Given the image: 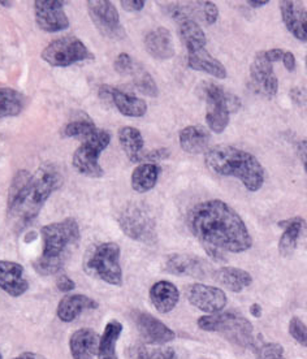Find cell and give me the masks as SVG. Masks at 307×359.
Returning <instances> with one entry per match:
<instances>
[{"instance_id": "obj_1", "label": "cell", "mask_w": 307, "mask_h": 359, "mask_svg": "<svg viewBox=\"0 0 307 359\" xmlns=\"http://www.w3.org/2000/svg\"><path fill=\"white\" fill-rule=\"evenodd\" d=\"M188 226L206 250L223 252H247L253 237L243 217L220 199H210L190 208Z\"/></svg>"}, {"instance_id": "obj_2", "label": "cell", "mask_w": 307, "mask_h": 359, "mask_svg": "<svg viewBox=\"0 0 307 359\" xmlns=\"http://www.w3.org/2000/svg\"><path fill=\"white\" fill-rule=\"evenodd\" d=\"M62 184L63 176L54 164H42L34 173L27 170L16 172L7 198V216L12 224L21 229L32 223Z\"/></svg>"}, {"instance_id": "obj_3", "label": "cell", "mask_w": 307, "mask_h": 359, "mask_svg": "<svg viewBox=\"0 0 307 359\" xmlns=\"http://www.w3.org/2000/svg\"><path fill=\"white\" fill-rule=\"evenodd\" d=\"M205 164L215 175L240 180L252 193L259 191L266 179V171L257 156L235 146L208 149L205 154Z\"/></svg>"}, {"instance_id": "obj_4", "label": "cell", "mask_w": 307, "mask_h": 359, "mask_svg": "<svg viewBox=\"0 0 307 359\" xmlns=\"http://www.w3.org/2000/svg\"><path fill=\"white\" fill-rule=\"evenodd\" d=\"M199 330L206 332L221 333L228 341L241 348H255L253 324L243 315L232 311L203 315L197 320Z\"/></svg>"}, {"instance_id": "obj_5", "label": "cell", "mask_w": 307, "mask_h": 359, "mask_svg": "<svg viewBox=\"0 0 307 359\" xmlns=\"http://www.w3.org/2000/svg\"><path fill=\"white\" fill-rule=\"evenodd\" d=\"M120 254L118 243H100L85 255L83 271L91 278H100L114 287H121L123 269L120 264Z\"/></svg>"}, {"instance_id": "obj_6", "label": "cell", "mask_w": 307, "mask_h": 359, "mask_svg": "<svg viewBox=\"0 0 307 359\" xmlns=\"http://www.w3.org/2000/svg\"><path fill=\"white\" fill-rule=\"evenodd\" d=\"M206 100V123L211 132L220 135L226 129L231 114L241 108V99L226 93L217 83H207L203 89Z\"/></svg>"}, {"instance_id": "obj_7", "label": "cell", "mask_w": 307, "mask_h": 359, "mask_svg": "<svg viewBox=\"0 0 307 359\" xmlns=\"http://www.w3.org/2000/svg\"><path fill=\"white\" fill-rule=\"evenodd\" d=\"M109 142L111 135L109 132L104 129H97L73 153V168L86 177H103L104 170L100 164V156L109 147Z\"/></svg>"}, {"instance_id": "obj_8", "label": "cell", "mask_w": 307, "mask_h": 359, "mask_svg": "<svg viewBox=\"0 0 307 359\" xmlns=\"http://www.w3.org/2000/svg\"><path fill=\"white\" fill-rule=\"evenodd\" d=\"M43 240V258L63 259L68 246H74L80 241V226L73 217H67L63 222L47 224L41 229Z\"/></svg>"}, {"instance_id": "obj_9", "label": "cell", "mask_w": 307, "mask_h": 359, "mask_svg": "<svg viewBox=\"0 0 307 359\" xmlns=\"http://www.w3.org/2000/svg\"><path fill=\"white\" fill-rule=\"evenodd\" d=\"M42 60L50 64L51 67H69L72 64L79 63L82 60L91 59L89 48L82 43L77 36H63L53 41L46 46L41 54Z\"/></svg>"}, {"instance_id": "obj_10", "label": "cell", "mask_w": 307, "mask_h": 359, "mask_svg": "<svg viewBox=\"0 0 307 359\" xmlns=\"http://www.w3.org/2000/svg\"><path fill=\"white\" fill-rule=\"evenodd\" d=\"M118 225L124 234L129 238L144 243H155L156 225L153 217L146 212L144 208L136 206H128L121 211L118 217Z\"/></svg>"}, {"instance_id": "obj_11", "label": "cell", "mask_w": 307, "mask_h": 359, "mask_svg": "<svg viewBox=\"0 0 307 359\" xmlns=\"http://www.w3.org/2000/svg\"><path fill=\"white\" fill-rule=\"evenodd\" d=\"M88 11L91 21L100 30V34L111 39H123L125 30L121 25L120 15L116 7L109 0H89Z\"/></svg>"}, {"instance_id": "obj_12", "label": "cell", "mask_w": 307, "mask_h": 359, "mask_svg": "<svg viewBox=\"0 0 307 359\" xmlns=\"http://www.w3.org/2000/svg\"><path fill=\"white\" fill-rule=\"evenodd\" d=\"M250 80L254 91L264 98H275L279 93V80L273 72V63L270 62L264 51H259L254 56L250 65Z\"/></svg>"}, {"instance_id": "obj_13", "label": "cell", "mask_w": 307, "mask_h": 359, "mask_svg": "<svg viewBox=\"0 0 307 359\" xmlns=\"http://www.w3.org/2000/svg\"><path fill=\"white\" fill-rule=\"evenodd\" d=\"M186 297L190 305L207 315L221 313L228 304V298L223 289L199 283L188 287Z\"/></svg>"}, {"instance_id": "obj_14", "label": "cell", "mask_w": 307, "mask_h": 359, "mask_svg": "<svg viewBox=\"0 0 307 359\" xmlns=\"http://www.w3.org/2000/svg\"><path fill=\"white\" fill-rule=\"evenodd\" d=\"M34 16L38 27L47 33H57L69 27V20L64 12V3L59 0H36Z\"/></svg>"}, {"instance_id": "obj_15", "label": "cell", "mask_w": 307, "mask_h": 359, "mask_svg": "<svg viewBox=\"0 0 307 359\" xmlns=\"http://www.w3.org/2000/svg\"><path fill=\"white\" fill-rule=\"evenodd\" d=\"M164 269L175 276L205 278L210 273L214 275L207 261L191 254H172L167 258Z\"/></svg>"}, {"instance_id": "obj_16", "label": "cell", "mask_w": 307, "mask_h": 359, "mask_svg": "<svg viewBox=\"0 0 307 359\" xmlns=\"http://www.w3.org/2000/svg\"><path fill=\"white\" fill-rule=\"evenodd\" d=\"M133 318L142 340L149 345H164L176 339V333L151 314L137 311Z\"/></svg>"}, {"instance_id": "obj_17", "label": "cell", "mask_w": 307, "mask_h": 359, "mask_svg": "<svg viewBox=\"0 0 307 359\" xmlns=\"http://www.w3.org/2000/svg\"><path fill=\"white\" fill-rule=\"evenodd\" d=\"M100 97L104 100H111L115 107L118 108V112L124 116L142 117L147 112V104L144 99L127 94L112 86H100Z\"/></svg>"}, {"instance_id": "obj_18", "label": "cell", "mask_w": 307, "mask_h": 359, "mask_svg": "<svg viewBox=\"0 0 307 359\" xmlns=\"http://www.w3.org/2000/svg\"><path fill=\"white\" fill-rule=\"evenodd\" d=\"M281 18L292 36L301 42H307V9L302 1H280Z\"/></svg>"}, {"instance_id": "obj_19", "label": "cell", "mask_w": 307, "mask_h": 359, "mask_svg": "<svg viewBox=\"0 0 307 359\" xmlns=\"http://www.w3.org/2000/svg\"><path fill=\"white\" fill-rule=\"evenodd\" d=\"M0 289L13 298L27 293L29 283L24 276V267L21 264L16 262L0 261Z\"/></svg>"}, {"instance_id": "obj_20", "label": "cell", "mask_w": 307, "mask_h": 359, "mask_svg": "<svg viewBox=\"0 0 307 359\" xmlns=\"http://www.w3.org/2000/svg\"><path fill=\"white\" fill-rule=\"evenodd\" d=\"M100 337L91 328H81L72 333L69 351L73 359H93L98 355Z\"/></svg>"}, {"instance_id": "obj_21", "label": "cell", "mask_w": 307, "mask_h": 359, "mask_svg": "<svg viewBox=\"0 0 307 359\" xmlns=\"http://www.w3.org/2000/svg\"><path fill=\"white\" fill-rule=\"evenodd\" d=\"M98 306V302L89 296L68 294L60 299L56 309V315L63 323H72L83 311L95 310Z\"/></svg>"}, {"instance_id": "obj_22", "label": "cell", "mask_w": 307, "mask_h": 359, "mask_svg": "<svg viewBox=\"0 0 307 359\" xmlns=\"http://www.w3.org/2000/svg\"><path fill=\"white\" fill-rule=\"evenodd\" d=\"M278 225L284 229L279 241V254L282 258H290L297 249L299 236L307 229L306 220L301 216H294L281 220Z\"/></svg>"}, {"instance_id": "obj_23", "label": "cell", "mask_w": 307, "mask_h": 359, "mask_svg": "<svg viewBox=\"0 0 307 359\" xmlns=\"http://www.w3.org/2000/svg\"><path fill=\"white\" fill-rule=\"evenodd\" d=\"M147 54L156 60H168L175 56V45L171 32L165 27H156L145 36Z\"/></svg>"}, {"instance_id": "obj_24", "label": "cell", "mask_w": 307, "mask_h": 359, "mask_svg": "<svg viewBox=\"0 0 307 359\" xmlns=\"http://www.w3.org/2000/svg\"><path fill=\"white\" fill-rule=\"evenodd\" d=\"M150 299L154 307L161 314H168L180 301V292L177 287L167 280H162L155 283L153 287H150Z\"/></svg>"}, {"instance_id": "obj_25", "label": "cell", "mask_w": 307, "mask_h": 359, "mask_svg": "<svg viewBox=\"0 0 307 359\" xmlns=\"http://www.w3.org/2000/svg\"><path fill=\"white\" fill-rule=\"evenodd\" d=\"M181 149L191 155L207 153L211 135L205 126H190L184 128L179 135Z\"/></svg>"}, {"instance_id": "obj_26", "label": "cell", "mask_w": 307, "mask_h": 359, "mask_svg": "<svg viewBox=\"0 0 307 359\" xmlns=\"http://www.w3.org/2000/svg\"><path fill=\"white\" fill-rule=\"evenodd\" d=\"M188 65L194 71L207 73L219 80H224L228 76L226 67L210 54L206 47L188 51Z\"/></svg>"}, {"instance_id": "obj_27", "label": "cell", "mask_w": 307, "mask_h": 359, "mask_svg": "<svg viewBox=\"0 0 307 359\" xmlns=\"http://www.w3.org/2000/svg\"><path fill=\"white\" fill-rule=\"evenodd\" d=\"M212 278L232 293H241L253 284V276L247 271L237 267H221L214 271Z\"/></svg>"}, {"instance_id": "obj_28", "label": "cell", "mask_w": 307, "mask_h": 359, "mask_svg": "<svg viewBox=\"0 0 307 359\" xmlns=\"http://www.w3.org/2000/svg\"><path fill=\"white\" fill-rule=\"evenodd\" d=\"M161 167L154 163H142L137 165L135 171L132 173L130 184L132 188L137 193H147L151 189L155 188L159 175H161Z\"/></svg>"}, {"instance_id": "obj_29", "label": "cell", "mask_w": 307, "mask_h": 359, "mask_svg": "<svg viewBox=\"0 0 307 359\" xmlns=\"http://www.w3.org/2000/svg\"><path fill=\"white\" fill-rule=\"evenodd\" d=\"M118 142L130 162L136 163L138 156L144 153V137L133 126H121L118 132Z\"/></svg>"}, {"instance_id": "obj_30", "label": "cell", "mask_w": 307, "mask_h": 359, "mask_svg": "<svg viewBox=\"0 0 307 359\" xmlns=\"http://www.w3.org/2000/svg\"><path fill=\"white\" fill-rule=\"evenodd\" d=\"M123 332V324L116 319L109 320L106 324L103 334L100 336L98 359H118L116 344Z\"/></svg>"}, {"instance_id": "obj_31", "label": "cell", "mask_w": 307, "mask_h": 359, "mask_svg": "<svg viewBox=\"0 0 307 359\" xmlns=\"http://www.w3.org/2000/svg\"><path fill=\"white\" fill-rule=\"evenodd\" d=\"M179 33H180L181 41L188 51L206 47L207 43L206 34L196 20L188 18L179 22Z\"/></svg>"}, {"instance_id": "obj_32", "label": "cell", "mask_w": 307, "mask_h": 359, "mask_svg": "<svg viewBox=\"0 0 307 359\" xmlns=\"http://www.w3.org/2000/svg\"><path fill=\"white\" fill-rule=\"evenodd\" d=\"M25 106V97L11 88H0V118L18 116Z\"/></svg>"}, {"instance_id": "obj_33", "label": "cell", "mask_w": 307, "mask_h": 359, "mask_svg": "<svg viewBox=\"0 0 307 359\" xmlns=\"http://www.w3.org/2000/svg\"><path fill=\"white\" fill-rule=\"evenodd\" d=\"M98 128L94 124L90 117L83 116L69 121L64 126L62 130V135L64 138H79V140H86L89 138Z\"/></svg>"}, {"instance_id": "obj_34", "label": "cell", "mask_w": 307, "mask_h": 359, "mask_svg": "<svg viewBox=\"0 0 307 359\" xmlns=\"http://www.w3.org/2000/svg\"><path fill=\"white\" fill-rule=\"evenodd\" d=\"M129 76L132 77L135 86L142 94H145L147 97H151V98L158 97L159 89H158L156 83L154 81L153 76L147 72L141 64H135V68H133V71H132Z\"/></svg>"}, {"instance_id": "obj_35", "label": "cell", "mask_w": 307, "mask_h": 359, "mask_svg": "<svg viewBox=\"0 0 307 359\" xmlns=\"http://www.w3.org/2000/svg\"><path fill=\"white\" fill-rule=\"evenodd\" d=\"M190 8L193 20L198 18L206 25H214L219 18V9L212 1H190Z\"/></svg>"}, {"instance_id": "obj_36", "label": "cell", "mask_w": 307, "mask_h": 359, "mask_svg": "<svg viewBox=\"0 0 307 359\" xmlns=\"http://www.w3.org/2000/svg\"><path fill=\"white\" fill-rule=\"evenodd\" d=\"M133 359H179L173 348H158L149 351L145 345H138L132 351Z\"/></svg>"}, {"instance_id": "obj_37", "label": "cell", "mask_w": 307, "mask_h": 359, "mask_svg": "<svg viewBox=\"0 0 307 359\" xmlns=\"http://www.w3.org/2000/svg\"><path fill=\"white\" fill-rule=\"evenodd\" d=\"M63 259H48L39 257L36 261L33 262V267L41 276H51L56 275L63 269Z\"/></svg>"}, {"instance_id": "obj_38", "label": "cell", "mask_w": 307, "mask_h": 359, "mask_svg": "<svg viewBox=\"0 0 307 359\" xmlns=\"http://www.w3.org/2000/svg\"><path fill=\"white\" fill-rule=\"evenodd\" d=\"M289 333L290 336L299 342V345H302L303 348L307 349V325L303 323L299 318L294 316L292 318L289 322Z\"/></svg>"}, {"instance_id": "obj_39", "label": "cell", "mask_w": 307, "mask_h": 359, "mask_svg": "<svg viewBox=\"0 0 307 359\" xmlns=\"http://www.w3.org/2000/svg\"><path fill=\"white\" fill-rule=\"evenodd\" d=\"M257 359H285L284 348L278 342H268L258 348Z\"/></svg>"}, {"instance_id": "obj_40", "label": "cell", "mask_w": 307, "mask_h": 359, "mask_svg": "<svg viewBox=\"0 0 307 359\" xmlns=\"http://www.w3.org/2000/svg\"><path fill=\"white\" fill-rule=\"evenodd\" d=\"M135 64L136 63L130 55L121 53L118 55V57L114 62V69L121 76H129L135 68Z\"/></svg>"}, {"instance_id": "obj_41", "label": "cell", "mask_w": 307, "mask_h": 359, "mask_svg": "<svg viewBox=\"0 0 307 359\" xmlns=\"http://www.w3.org/2000/svg\"><path fill=\"white\" fill-rule=\"evenodd\" d=\"M170 150L168 149H156V150H151V151H147V153H142L136 163H154L156 164L158 162H162L164 159H167L170 156Z\"/></svg>"}, {"instance_id": "obj_42", "label": "cell", "mask_w": 307, "mask_h": 359, "mask_svg": "<svg viewBox=\"0 0 307 359\" xmlns=\"http://www.w3.org/2000/svg\"><path fill=\"white\" fill-rule=\"evenodd\" d=\"M56 287L62 292V293H68L72 292L76 287V283L73 281L72 278H69L68 275L62 273L56 278Z\"/></svg>"}, {"instance_id": "obj_43", "label": "cell", "mask_w": 307, "mask_h": 359, "mask_svg": "<svg viewBox=\"0 0 307 359\" xmlns=\"http://www.w3.org/2000/svg\"><path fill=\"white\" fill-rule=\"evenodd\" d=\"M120 4L127 12H139L145 8L146 3L144 0H121Z\"/></svg>"}, {"instance_id": "obj_44", "label": "cell", "mask_w": 307, "mask_h": 359, "mask_svg": "<svg viewBox=\"0 0 307 359\" xmlns=\"http://www.w3.org/2000/svg\"><path fill=\"white\" fill-rule=\"evenodd\" d=\"M290 98L297 104H303L307 102V91L303 88H293L290 90Z\"/></svg>"}, {"instance_id": "obj_45", "label": "cell", "mask_w": 307, "mask_h": 359, "mask_svg": "<svg viewBox=\"0 0 307 359\" xmlns=\"http://www.w3.org/2000/svg\"><path fill=\"white\" fill-rule=\"evenodd\" d=\"M287 51H284V48H271V50H267L264 51L266 57L272 62V63H276V62H282V57L285 55Z\"/></svg>"}, {"instance_id": "obj_46", "label": "cell", "mask_w": 307, "mask_h": 359, "mask_svg": "<svg viewBox=\"0 0 307 359\" xmlns=\"http://www.w3.org/2000/svg\"><path fill=\"white\" fill-rule=\"evenodd\" d=\"M282 64L287 68V71H289V72H293L296 69V57L293 53H290V51L285 53L282 57Z\"/></svg>"}, {"instance_id": "obj_47", "label": "cell", "mask_w": 307, "mask_h": 359, "mask_svg": "<svg viewBox=\"0 0 307 359\" xmlns=\"http://www.w3.org/2000/svg\"><path fill=\"white\" fill-rule=\"evenodd\" d=\"M297 151H299V159H301V162L303 164V168H305V172L307 173V142L306 141H302V142H299V146H297Z\"/></svg>"}, {"instance_id": "obj_48", "label": "cell", "mask_w": 307, "mask_h": 359, "mask_svg": "<svg viewBox=\"0 0 307 359\" xmlns=\"http://www.w3.org/2000/svg\"><path fill=\"white\" fill-rule=\"evenodd\" d=\"M12 359H47L43 355H41V354H36V353H32V351H27V353H22V354H20L18 357H15V358Z\"/></svg>"}, {"instance_id": "obj_49", "label": "cell", "mask_w": 307, "mask_h": 359, "mask_svg": "<svg viewBox=\"0 0 307 359\" xmlns=\"http://www.w3.org/2000/svg\"><path fill=\"white\" fill-rule=\"evenodd\" d=\"M250 314L254 318H257V319H259V318H262L263 314V309L262 306L259 305V304H253V305L250 306Z\"/></svg>"}, {"instance_id": "obj_50", "label": "cell", "mask_w": 307, "mask_h": 359, "mask_svg": "<svg viewBox=\"0 0 307 359\" xmlns=\"http://www.w3.org/2000/svg\"><path fill=\"white\" fill-rule=\"evenodd\" d=\"M247 4H249L252 8H262L264 6L270 4V1H268V0H267V1H253V0H249Z\"/></svg>"}, {"instance_id": "obj_51", "label": "cell", "mask_w": 307, "mask_h": 359, "mask_svg": "<svg viewBox=\"0 0 307 359\" xmlns=\"http://www.w3.org/2000/svg\"><path fill=\"white\" fill-rule=\"evenodd\" d=\"M0 6H1V7H6V8H12L13 3H12V1H0Z\"/></svg>"}, {"instance_id": "obj_52", "label": "cell", "mask_w": 307, "mask_h": 359, "mask_svg": "<svg viewBox=\"0 0 307 359\" xmlns=\"http://www.w3.org/2000/svg\"><path fill=\"white\" fill-rule=\"evenodd\" d=\"M305 64H306V69H307V54H306V59H305Z\"/></svg>"}, {"instance_id": "obj_53", "label": "cell", "mask_w": 307, "mask_h": 359, "mask_svg": "<svg viewBox=\"0 0 307 359\" xmlns=\"http://www.w3.org/2000/svg\"><path fill=\"white\" fill-rule=\"evenodd\" d=\"M0 359H3V355H1V353H0Z\"/></svg>"}]
</instances>
